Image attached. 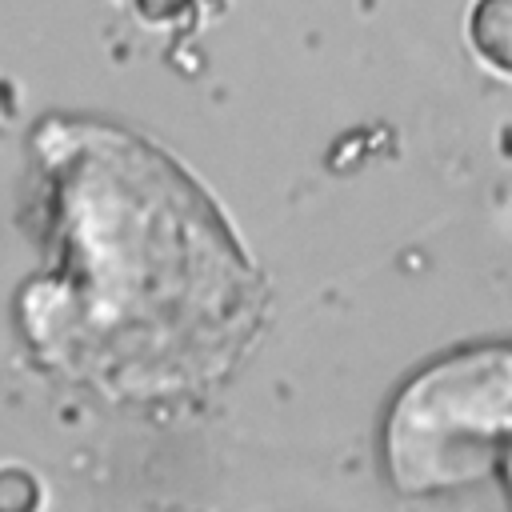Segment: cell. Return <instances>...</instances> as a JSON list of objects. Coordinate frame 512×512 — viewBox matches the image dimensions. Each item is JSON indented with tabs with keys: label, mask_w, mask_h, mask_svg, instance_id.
<instances>
[{
	"label": "cell",
	"mask_w": 512,
	"mask_h": 512,
	"mask_svg": "<svg viewBox=\"0 0 512 512\" xmlns=\"http://www.w3.org/2000/svg\"><path fill=\"white\" fill-rule=\"evenodd\" d=\"M56 264L28 292L36 348L116 396L216 380L260 312V284L204 192L112 128L52 132Z\"/></svg>",
	"instance_id": "1"
},
{
	"label": "cell",
	"mask_w": 512,
	"mask_h": 512,
	"mask_svg": "<svg viewBox=\"0 0 512 512\" xmlns=\"http://www.w3.org/2000/svg\"><path fill=\"white\" fill-rule=\"evenodd\" d=\"M388 472L424 512H512V348L420 372L388 416Z\"/></svg>",
	"instance_id": "2"
},
{
	"label": "cell",
	"mask_w": 512,
	"mask_h": 512,
	"mask_svg": "<svg viewBox=\"0 0 512 512\" xmlns=\"http://www.w3.org/2000/svg\"><path fill=\"white\" fill-rule=\"evenodd\" d=\"M468 40L484 64L512 72V0H476L468 12Z\"/></svg>",
	"instance_id": "3"
}]
</instances>
